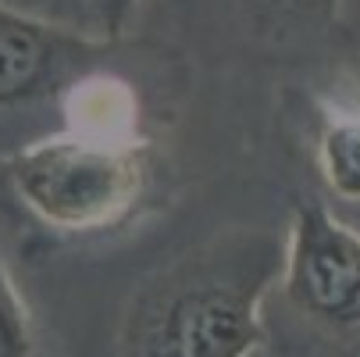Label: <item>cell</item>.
I'll use <instances>...</instances> for the list:
<instances>
[{"instance_id": "cell-1", "label": "cell", "mask_w": 360, "mask_h": 357, "mask_svg": "<svg viewBox=\"0 0 360 357\" xmlns=\"http://www.w3.org/2000/svg\"><path fill=\"white\" fill-rule=\"evenodd\" d=\"M285 239L268 229H225L129 296L118 357H250L264 343V296L282 279Z\"/></svg>"}, {"instance_id": "cell-2", "label": "cell", "mask_w": 360, "mask_h": 357, "mask_svg": "<svg viewBox=\"0 0 360 357\" xmlns=\"http://www.w3.org/2000/svg\"><path fill=\"white\" fill-rule=\"evenodd\" d=\"M158 161L146 136L96 139L65 129L18 146L0 165L11 193L46 229L93 236L136 218L158 182Z\"/></svg>"}, {"instance_id": "cell-3", "label": "cell", "mask_w": 360, "mask_h": 357, "mask_svg": "<svg viewBox=\"0 0 360 357\" xmlns=\"http://www.w3.org/2000/svg\"><path fill=\"white\" fill-rule=\"evenodd\" d=\"M278 286L303 318L332 332L360 329V232L325 200H296Z\"/></svg>"}, {"instance_id": "cell-4", "label": "cell", "mask_w": 360, "mask_h": 357, "mask_svg": "<svg viewBox=\"0 0 360 357\" xmlns=\"http://www.w3.org/2000/svg\"><path fill=\"white\" fill-rule=\"evenodd\" d=\"M93 54L89 36L0 0V108L65 93L72 79L93 68Z\"/></svg>"}, {"instance_id": "cell-5", "label": "cell", "mask_w": 360, "mask_h": 357, "mask_svg": "<svg viewBox=\"0 0 360 357\" xmlns=\"http://www.w3.org/2000/svg\"><path fill=\"white\" fill-rule=\"evenodd\" d=\"M65 129L96 139H132L139 132V96L136 89L108 72H82L61 93Z\"/></svg>"}, {"instance_id": "cell-6", "label": "cell", "mask_w": 360, "mask_h": 357, "mask_svg": "<svg viewBox=\"0 0 360 357\" xmlns=\"http://www.w3.org/2000/svg\"><path fill=\"white\" fill-rule=\"evenodd\" d=\"M314 165L332 196L360 203V93L318 96Z\"/></svg>"}, {"instance_id": "cell-7", "label": "cell", "mask_w": 360, "mask_h": 357, "mask_svg": "<svg viewBox=\"0 0 360 357\" xmlns=\"http://www.w3.org/2000/svg\"><path fill=\"white\" fill-rule=\"evenodd\" d=\"M342 0H243L257 29L268 32H321L339 18Z\"/></svg>"}, {"instance_id": "cell-8", "label": "cell", "mask_w": 360, "mask_h": 357, "mask_svg": "<svg viewBox=\"0 0 360 357\" xmlns=\"http://www.w3.org/2000/svg\"><path fill=\"white\" fill-rule=\"evenodd\" d=\"M0 357H43L36 332H32V318L25 311L4 261H0Z\"/></svg>"}, {"instance_id": "cell-9", "label": "cell", "mask_w": 360, "mask_h": 357, "mask_svg": "<svg viewBox=\"0 0 360 357\" xmlns=\"http://www.w3.org/2000/svg\"><path fill=\"white\" fill-rule=\"evenodd\" d=\"M143 0H89L93 11V25L104 39H118L125 32V25L132 22V15L139 11Z\"/></svg>"}]
</instances>
